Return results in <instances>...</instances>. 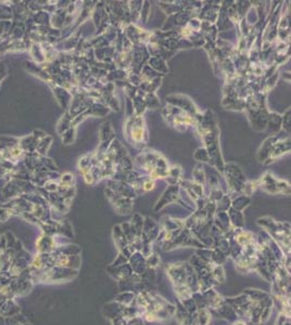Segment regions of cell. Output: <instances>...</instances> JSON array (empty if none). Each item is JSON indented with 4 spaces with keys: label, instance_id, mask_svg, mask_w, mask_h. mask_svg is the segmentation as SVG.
<instances>
[{
    "label": "cell",
    "instance_id": "6da1fadb",
    "mask_svg": "<svg viewBox=\"0 0 291 325\" xmlns=\"http://www.w3.org/2000/svg\"><path fill=\"white\" fill-rule=\"evenodd\" d=\"M26 35V27L24 22H16L12 21V26L9 34V38L12 40H20L25 38Z\"/></svg>",
    "mask_w": 291,
    "mask_h": 325
},
{
    "label": "cell",
    "instance_id": "277c9868",
    "mask_svg": "<svg viewBox=\"0 0 291 325\" xmlns=\"http://www.w3.org/2000/svg\"><path fill=\"white\" fill-rule=\"evenodd\" d=\"M13 1H0V21L13 20Z\"/></svg>",
    "mask_w": 291,
    "mask_h": 325
},
{
    "label": "cell",
    "instance_id": "9c48e42d",
    "mask_svg": "<svg viewBox=\"0 0 291 325\" xmlns=\"http://www.w3.org/2000/svg\"><path fill=\"white\" fill-rule=\"evenodd\" d=\"M11 26H12V21H0V38L4 39L9 37Z\"/></svg>",
    "mask_w": 291,
    "mask_h": 325
},
{
    "label": "cell",
    "instance_id": "30bf717a",
    "mask_svg": "<svg viewBox=\"0 0 291 325\" xmlns=\"http://www.w3.org/2000/svg\"><path fill=\"white\" fill-rule=\"evenodd\" d=\"M75 138V129L74 128H69L65 133L62 135V140L65 144H70L74 141Z\"/></svg>",
    "mask_w": 291,
    "mask_h": 325
},
{
    "label": "cell",
    "instance_id": "7a4b0ae2",
    "mask_svg": "<svg viewBox=\"0 0 291 325\" xmlns=\"http://www.w3.org/2000/svg\"><path fill=\"white\" fill-rule=\"evenodd\" d=\"M28 51H30L32 60H33V62L35 63V64H37V65H44L45 64L46 60H45L44 51H43V48H42V46H40V44L32 43L30 50H28Z\"/></svg>",
    "mask_w": 291,
    "mask_h": 325
},
{
    "label": "cell",
    "instance_id": "52a82bcc",
    "mask_svg": "<svg viewBox=\"0 0 291 325\" xmlns=\"http://www.w3.org/2000/svg\"><path fill=\"white\" fill-rule=\"evenodd\" d=\"M71 117H70V115L67 113L66 116H63V117L60 119L59 121V124H58V127H57V131L58 133H59V135H63V133H65L69 128H70V126H71Z\"/></svg>",
    "mask_w": 291,
    "mask_h": 325
},
{
    "label": "cell",
    "instance_id": "8992f818",
    "mask_svg": "<svg viewBox=\"0 0 291 325\" xmlns=\"http://www.w3.org/2000/svg\"><path fill=\"white\" fill-rule=\"evenodd\" d=\"M51 141H52V138L49 137V136H46L45 138H43L42 140H40L38 142L37 147H36V151H35V152L40 154V155L45 156V154L47 153V151H48V149L50 147Z\"/></svg>",
    "mask_w": 291,
    "mask_h": 325
},
{
    "label": "cell",
    "instance_id": "5b68a950",
    "mask_svg": "<svg viewBox=\"0 0 291 325\" xmlns=\"http://www.w3.org/2000/svg\"><path fill=\"white\" fill-rule=\"evenodd\" d=\"M51 88H52V90H54V94L57 98L58 102H59L63 108H67L69 102H70V96L67 92V90L63 89L62 87L56 86V84H55V87L51 86Z\"/></svg>",
    "mask_w": 291,
    "mask_h": 325
},
{
    "label": "cell",
    "instance_id": "3957f363",
    "mask_svg": "<svg viewBox=\"0 0 291 325\" xmlns=\"http://www.w3.org/2000/svg\"><path fill=\"white\" fill-rule=\"evenodd\" d=\"M50 17L51 16L47 12V11H38V12H35V13L31 14V19H32L35 26H46V27H47L49 25Z\"/></svg>",
    "mask_w": 291,
    "mask_h": 325
},
{
    "label": "cell",
    "instance_id": "7c38bea8",
    "mask_svg": "<svg viewBox=\"0 0 291 325\" xmlns=\"http://www.w3.org/2000/svg\"><path fill=\"white\" fill-rule=\"evenodd\" d=\"M7 75H8V67L5 66L3 62H0V83L7 77Z\"/></svg>",
    "mask_w": 291,
    "mask_h": 325
},
{
    "label": "cell",
    "instance_id": "8fae6325",
    "mask_svg": "<svg viewBox=\"0 0 291 325\" xmlns=\"http://www.w3.org/2000/svg\"><path fill=\"white\" fill-rule=\"evenodd\" d=\"M11 215H12V210H10L9 207H0V221H5Z\"/></svg>",
    "mask_w": 291,
    "mask_h": 325
},
{
    "label": "cell",
    "instance_id": "ba28073f",
    "mask_svg": "<svg viewBox=\"0 0 291 325\" xmlns=\"http://www.w3.org/2000/svg\"><path fill=\"white\" fill-rule=\"evenodd\" d=\"M19 138L14 137H0V149H9L19 144Z\"/></svg>",
    "mask_w": 291,
    "mask_h": 325
}]
</instances>
